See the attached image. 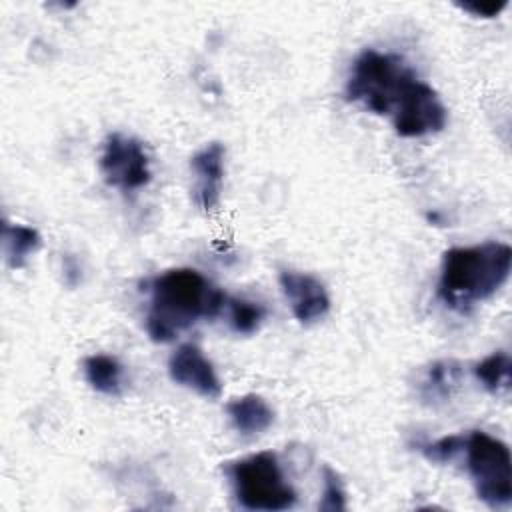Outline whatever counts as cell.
<instances>
[{
    "label": "cell",
    "instance_id": "obj_1",
    "mask_svg": "<svg viewBox=\"0 0 512 512\" xmlns=\"http://www.w3.org/2000/svg\"><path fill=\"white\" fill-rule=\"evenodd\" d=\"M344 96L376 116H388L402 138L438 134L448 122L440 94L392 52L362 50L352 62Z\"/></svg>",
    "mask_w": 512,
    "mask_h": 512
},
{
    "label": "cell",
    "instance_id": "obj_2",
    "mask_svg": "<svg viewBox=\"0 0 512 512\" xmlns=\"http://www.w3.org/2000/svg\"><path fill=\"white\" fill-rule=\"evenodd\" d=\"M226 294L194 268H172L150 282L146 332L150 340L166 344L202 318L222 312Z\"/></svg>",
    "mask_w": 512,
    "mask_h": 512
},
{
    "label": "cell",
    "instance_id": "obj_3",
    "mask_svg": "<svg viewBox=\"0 0 512 512\" xmlns=\"http://www.w3.org/2000/svg\"><path fill=\"white\" fill-rule=\"evenodd\" d=\"M512 248L486 240L474 246H454L442 254L436 294L454 312H468L490 300L510 278Z\"/></svg>",
    "mask_w": 512,
    "mask_h": 512
},
{
    "label": "cell",
    "instance_id": "obj_4",
    "mask_svg": "<svg viewBox=\"0 0 512 512\" xmlns=\"http://www.w3.org/2000/svg\"><path fill=\"white\" fill-rule=\"evenodd\" d=\"M226 474L238 504L246 510L282 512L296 504V492L286 482L278 456L272 450L232 462Z\"/></svg>",
    "mask_w": 512,
    "mask_h": 512
},
{
    "label": "cell",
    "instance_id": "obj_5",
    "mask_svg": "<svg viewBox=\"0 0 512 512\" xmlns=\"http://www.w3.org/2000/svg\"><path fill=\"white\" fill-rule=\"evenodd\" d=\"M466 470L478 500L488 508H506L512 502V458L510 448L484 430H472L464 436Z\"/></svg>",
    "mask_w": 512,
    "mask_h": 512
},
{
    "label": "cell",
    "instance_id": "obj_6",
    "mask_svg": "<svg viewBox=\"0 0 512 512\" xmlns=\"http://www.w3.org/2000/svg\"><path fill=\"white\" fill-rule=\"evenodd\" d=\"M104 182L120 192H134L150 184L152 168L144 144L120 132L106 136L98 158Z\"/></svg>",
    "mask_w": 512,
    "mask_h": 512
},
{
    "label": "cell",
    "instance_id": "obj_7",
    "mask_svg": "<svg viewBox=\"0 0 512 512\" xmlns=\"http://www.w3.org/2000/svg\"><path fill=\"white\" fill-rule=\"evenodd\" d=\"M278 284L298 324H316L330 312L328 290L316 276L308 272L282 270L278 274Z\"/></svg>",
    "mask_w": 512,
    "mask_h": 512
},
{
    "label": "cell",
    "instance_id": "obj_8",
    "mask_svg": "<svg viewBox=\"0 0 512 512\" xmlns=\"http://www.w3.org/2000/svg\"><path fill=\"white\" fill-rule=\"evenodd\" d=\"M168 376L178 386H184L206 400H216L222 394V384L212 362L192 342L180 344L170 354Z\"/></svg>",
    "mask_w": 512,
    "mask_h": 512
},
{
    "label": "cell",
    "instance_id": "obj_9",
    "mask_svg": "<svg viewBox=\"0 0 512 512\" xmlns=\"http://www.w3.org/2000/svg\"><path fill=\"white\" fill-rule=\"evenodd\" d=\"M224 158L226 148L220 142H210L190 158V170L194 176L192 196L194 204L202 212H210L218 206L224 182Z\"/></svg>",
    "mask_w": 512,
    "mask_h": 512
},
{
    "label": "cell",
    "instance_id": "obj_10",
    "mask_svg": "<svg viewBox=\"0 0 512 512\" xmlns=\"http://www.w3.org/2000/svg\"><path fill=\"white\" fill-rule=\"evenodd\" d=\"M226 414L232 428L244 436H256L266 432L274 424L272 406L254 392L232 398L226 404Z\"/></svg>",
    "mask_w": 512,
    "mask_h": 512
},
{
    "label": "cell",
    "instance_id": "obj_11",
    "mask_svg": "<svg viewBox=\"0 0 512 512\" xmlns=\"http://www.w3.org/2000/svg\"><path fill=\"white\" fill-rule=\"evenodd\" d=\"M462 380V366L452 360H434L418 382V394L428 406L444 404L452 398Z\"/></svg>",
    "mask_w": 512,
    "mask_h": 512
},
{
    "label": "cell",
    "instance_id": "obj_12",
    "mask_svg": "<svg viewBox=\"0 0 512 512\" xmlns=\"http://www.w3.org/2000/svg\"><path fill=\"white\" fill-rule=\"evenodd\" d=\"M86 384L104 396H120L124 382V366L116 356L90 354L82 360Z\"/></svg>",
    "mask_w": 512,
    "mask_h": 512
},
{
    "label": "cell",
    "instance_id": "obj_13",
    "mask_svg": "<svg viewBox=\"0 0 512 512\" xmlns=\"http://www.w3.org/2000/svg\"><path fill=\"white\" fill-rule=\"evenodd\" d=\"M42 246V236L36 228L26 224H2V250L4 260L10 268H22L28 258Z\"/></svg>",
    "mask_w": 512,
    "mask_h": 512
},
{
    "label": "cell",
    "instance_id": "obj_14",
    "mask_svg": "<svg viewBox=\"0 0 512 512\" xmlns=\"http://www.w3.org/2000/svg\"><path fill=\"white\" fill-rule=\"evenodd\" d=\"M510 354L506 350H494L474 366V376L490 394H502L510 390Z\"/></svg>",
    "mask_w": 512,
    "mask_h": 512
},
{
    "label": "cell",
    "instance_id": "obj_15",
    "mask_svg": "<svg viewBox=\"0 0 512 512\" xmlns=\"http://www.w3.org/2000/svg\"><path fill=\"white\" fill-rule=\"evenodd\" d=\"M224 308H228V324L236 334L250 336L258 332L266 320V308L246 298L226 296Z\"/></svg>",
    "mask_w": 512,
    "mask_h": 512
},
{
    "label": "cell",
    "instance_id": "obj_16",
    "mask_svg": "<svg viewBox=\"0 0 512 512\" xmlns=\"http://www.w3.org/2000/svg\"><path fill=\"white\" fill-rule=\"evenodd\" d=\"M464 450V434H450L442 436L432 442L418 444V452L434 464H448Z\"/></svg>",
    "mask_w": 512,
    "mask_h": 512
},
{
    "label": "cell",
    "instance_id": "obj_17",
    "mask_svg": "<svg viewBox=\"0 0 512 512\" xmlns=\"http://www.w3.org/2000/svg\"><path fill=\"white\" fill-rule=\"evenodd\" d=\"M322 500L318 504L320 510L326 512H338V510H346V490L342 486L340 476L336 474V470H332L330 466L322 468Z\"/></svg>",
    "mask_w": 512,
    "mask_h": 512
},
{
    "label": "cell",
    "instance_id": "obj_18",
    "mask_svg": "<svg viewBox=\"0 0 512 512\" xmlns=\"http://www.w3.org/2000/svg\"><path fill=\"white\" fill-rule=\"evenodd\" d=\"M456 6L462 12H468V14L476 16V18H496V16H500L506 10L508 0H488V2L474 0V2H458Z\"/></svg>",
    "mask_w": 512,
    "mask_h": 512
}]
</instances>
